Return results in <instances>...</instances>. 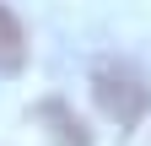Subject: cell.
I'll return each mask as SVG.
<instances>
[{"mask_svg":"<svg viewBox=\"0 0 151 146\" xmlns=\"http://www.w3.org/2000/svg\"><path fill=\"white\" fill-rule=\"evenodd\" d=\"M92 92H97V108L108 119H119V130H129V124L146 114V103H151L140 70L124 65V60H103L97 70H92Z\"/></svg>","mask_w":151,"mask_h":146,"instance_id":"cell-1","label":"cell"},{"mask_svg":"<svg viewBox=\"0 0 151 146\" xmlns=\"http://www.w3.org/2000/svg\"><path fill=\"white\" fill-rule=\"evenodd\" d=\"M27 60V38H22V22L0 6V76H11V70H22Z\"/></svg>","mask_w":151,"mask_h":146,"instance_id":"cell-2","label":"cell"},{"mask_svg":"<svg viewBox=\"0 0 151 146\" xmlns=\"http://www.w3.org/2000/svg\"><path fill=\"white\" fill-rule=\"evenodd\" d=\"M43 119H54V124H60V130H54V135H60V146H86V135H81V124H76V119L65 114L60 103H43Z\"/></svg>","mask_w":151,"mask_h":146,"instance_id":"cell-3","label":"cell"}]
</instances>
